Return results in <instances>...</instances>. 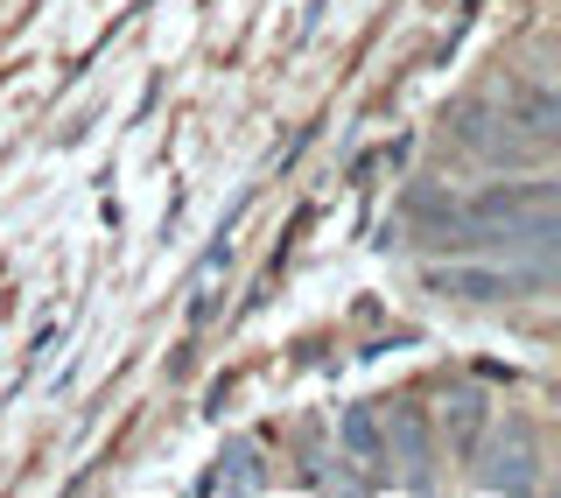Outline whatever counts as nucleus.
<instances>
[{
	"label": "nucleus",
	"mask_w": 561,
	"mask_h": 498,
	"mask_svg": "<svg viewBox=\"0 0 561 498\" xmlns=\"http://www.w3.org/2000/svg\"><path fill=\"white\" fill-rule=\"evenodd\" d=\"M379 429H386V464H400V485H408V491H435L428 407H421V400H393V407H379Z\"/></svg>",
	"instance_id": "obj_3"
},
{
	"label": "nucleus",
	"mask_w": 561,
	"mask_h": 498,
	"mask_svg": "<svg viewBox=\"0 0 561 498\" xmlns=\"http://www.w3.org/2000/svg\"><path fill=\"white\" fill-rule=\"evenodd\" d=\"M484 429H491V400L478 394V386H456L449 407H443V435H449V456H456V464H470V456H478Z\"/></svg>",
	"instance_id": "obj_6"
},
{
	"label": "nucleus",
	"mask_w": 561,
	"mask_h": 498,
	"mask_svg": "<svg viewBox=\"0 0 561 498\" xmlns=\"http://www.w3.org/2000/svg\"><path fill=\"white\" fill-rule=\"evenodd\" d=\"M491 435V429H484ZM470 477H478V491H540V442H534V421L526 415H505V429L491 435V450L478 442V456H470Z\"/></svg>",
	"instance_id": "obj_1"
},
{
	"label": "nucleus",
	"mask_w": 561,
	"mask_h": 498,
	"mask_svg": "<svg viewBox=\"0 0 561 498\" xmlns=\"http://www.w3.org/2000/svg\"><path fill=\"white\" fill-rule=\"evenodd\" d=\"M274 471H267V450H260L253 435H232L218 450V471L204 477V491H267Z\"/></svg>",
	"instance_id": "obj_5"
},
{
	"label": "nucleus",
	"mask_w": 561,
	"mask_h": 498,
	"mask_svg": "<svg viewBox=\"0 0 561 498\" xmlns=\"http://www.w3.org/2000/svg\"><path fill=\"white\" fill-rule=\"evenodd\" d=\"M428 281L443 302H519V295H540L548 288V267H428Z\"/></svg>",
	"instance_id": "obj_2"
},
{
	"label": "nucleus",
	"mask_w": 561,
	"mask_h": 498,
	"mask_svg": "<svg viewBox=\"0 0 561 498\" xmlns=\"http://www.w3.org/2000/svg\"><path fill=\"white\" fill-rule=\"evenodd\" d=\"M337 450H344V464H358L351 485H386V429H379L373 400H358V407L337 415Z\"/></svg>",
	"instance_id": "obj_4"
}]
</instances>
